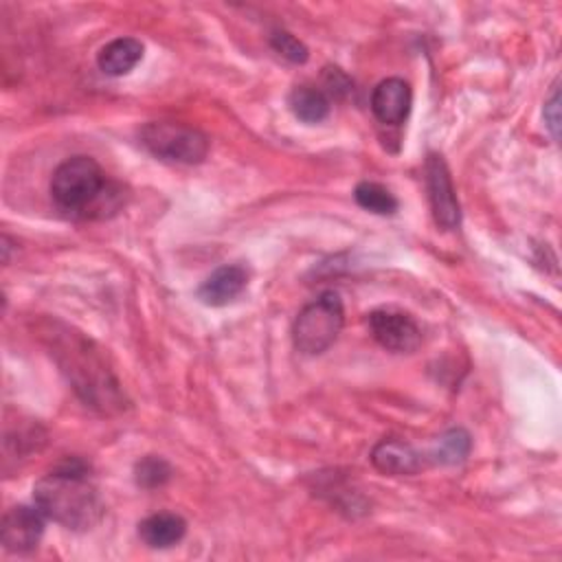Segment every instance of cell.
Returning a JSON list of instances; mask_svg holds the SVG:
<instances>
[{"label": "cell", "instance_id": "7", "mask_svg": "<svg viewBox=\"0 0 562 562\" xmlns=\"http://www.w3.org/2000/svg\"><path fill=\"white\" fill-rule=\"evenodd\" d=\"M369 331L375 342L393 353H411L422 345L415 318L400 310H375L369 314Z\"/></svg>", "mask_w": 562, "mask_h": 562}, {"label": "cell", "instance_id": "17", "mask_svg": "<svg viewBox=\"0 0 562 562\" xmlns=\"http://www.w3.org/2000/svg\"><path fill=\"white\" fill-rule=\"evenodd\" d=\"M134 479L145 490L160 487L171 479V465L162 457L147 454L134 465Z\"/></svg>", "mask_w": 562, "mask_h": 562}, {"label": "cell", "instance_id": "5", "mask_svg": "<svg viewBox=\"0 0 562 562\" xmlns=\"http://www.w3.org/2000/svg\"><path fill=\"white\" fill-rule=\"evenodd\" d=\"M138 140L151 156L178 165H198L209 154L206 134L171 121L145 123L138 130Z\"/></svg>", "mask_w": 562, "mask_h": 562}, {"label": "cell", "instance_id": "2", "mask_svg": "<svg viewBox=\"0 0 562 562\" xmlns=\"http://www.w3.org/2000/svg\"><path fill=\"white\" fill-rule=\"evenodd\" d=\"M35 507L53 522L72 529H92L105 512L99 490L90 483L88 470L79 461H66L33 485Z\"/></svg>", "mask_w": 562, "mask_h": 562}, {"label": "cell", "instance_id": "6", "mask_svg": "<svg viewBox=\"0 0 562 562\" xmlns=\"http://www.w3.org/2000/svg\"><path fill=\"white\" fill-rule=\"evenodd\" d=\"M426 191L432 209V217L441 228H457L461 222V206L446 160L439 154L426 158Z\"/></svg>", "mask_w": 562, "mask_h": 562}, {"label": "cell", "instance_id": "18", "mask_svg": "<svg viewBox=\"0 0 562 562\" xmlns=\"http://www.w3.org/2000/svg\"><path fill=\"white\" fill-rule=\"evenodd\" d=\"M270 46H272L281 57H285V59L292 61V64H305L307 57H310L307 46H305L301 40H296L292 33H288V31H274V33L270 35Z\"/></svg>", "mask_w": 562, "mask_h": 562}, {"label": "cell", "instance_id": "12", "mask_svg": "<svg viewBox=\"0 0 562 562\" xmlns=\"http://www.w3.org/2000/svg\"><path fill=\"white\" fill-rule=\"evenodd\" d=\"M187 533V520L171 512H160L138 522V538L151 549H169Z\"/></svg>", "mask_w": 562, "mask_h": 562}, {"label": "cell", "instance_id": "13", "mask_svg": "<svg viewBox=\"0 0 562 562\" xmlns=\"http://www.w3.org/2000/svg\"><path fill=\"white\" fill-rule=\"evenodd\" d=\"M140 57H143V44L136 37H116L99 50L97 64L101 72L110 77H123L130 70H134Z\"/></svg>", "mask_w": 562, "mask_h": 562}, {"label": "cell", "instance_id": "1", "mask_svg": "<svg viewBox=\"0 0 562 562\" xmlns=\"http://www.w3.org/2000/svg\"><path fill=\"white\" fill-rule=\"evenodd\" d=\"M44 336L48 340L50 356L88 406L101 413H116L125 408L121 382L90 338L57 321L48 323Z\"/></svg>", "mask_w": 562, "mask_h": 562}, {"label": "cell", "instance_id": "15", "mask_svg": "<svg viewBox=\"0 0 562 562\" xmlns=\"http://www.w3.org/2000/svg\"><path fill=\"white\" fill-rule=\"evenodd\" d=\"M468 452H470V435L463 428H452L439 437L428 459L441 465H452V463H461L468 457Z\"/></svg>", "mask_w": 562, "mask_h": 562}, {"label": "cell", "instance_id": "8", "mask_svg": "<svg viewBox=\"0 0 562 562\" xmlns=\"http://www.w3.org/2000/svg\"><path fill=\"white\" fill-rule=\"evenodd\" d=\"M44 520L46 516L37 507L15 505L7 509L0 525L4 549L15 553H26L35 549L44 533Z\"/></svg>", "mask_w": 562, "mask_h": 562}, {"label": "cell", "instance_id": "16", "mask_svg": "<svg viewBox=\"0 0 562 562\" xmlns=\"http://www.w3.org/2000/svg\"><path fill=\"white\" fill-rule=\"evenodd\" d=\"M353 198H356L358 206H362L364 211H371L375 215H391L397 211L395 195L378 182H360L353 189Z\"/></svg>", "mask_w": 562, "mask_h": 562}, {"label": "cell", "instance_id": "11", "mask_svg": "<svg viewBox=\"0 0 562 562\" xmlns=\"http://www.w3.org/2000/svg\"><path fill=\"white\" fill-rule=\"evenodd\" d=\"M424 454H419L413 446L400 441V439H382L373 446L371 450V463L382 472L391 476H402V474H415L426 465Z\"/></svg>", "mask_w": 562, "mask_h": 562}, {"label": "cell", "instance_id": "10", "mask_svg": "<svg viewBox=\"0 0 562 562\" xmlns=\"http://www.w3.org/2000/svg\"><path fill=\"white\" fill-rule=\"evenodd\" d=\"M248 283V272L239 263H226L215 268L198 288V299L204 305L222 307L237 299Z\"/></svg>", "mask_w": 562, "mask_h": 562}, {"label": "cell", "instance_id": "3", "mask_svg": "<svg viewBox=\"0 0 562 562\" xmlns=\"http://www.w3.org/2000/svg\"><path fill=\"white\" fill-rule=\"evenodd\" d=\"M103 169L90 156H70L57 165L50 178V198L70 215H105V198H112Z\"/></svg>", "mask_w": 562, "mask_h": 562}, {"label": "cell", "instance_id": "9", "mask_svg": "<svg viewBox=\"0 0 562 562\" xmlns=\"http://www.w3.org/2000/svg\"><path fill=\"white\" fill-rule=\"evenodd\" d=\"M413 103L411 86L400 77L382 79L371 94V110L384 125H400L406 121Z\"/></svg>", "mask_w": 562, "mask_h": 562}, {"label": "cell", "instance_id": "14", "mask_svg": "<svg viewBox=\"0 0 562 562\" xmlns=\"http://www.w3.org/2000/svg\"><path fill=\"white\" fill-rule=\"evenodd\" d=\"M292 114L303 123H321L329 114V97L318 86H296L288 97Z\"/></svg>", "mask_w": 562, "mask_h": 562}, {"label": "cell", "instance_id": "19", "mask_svg": "<svg viewBox=\"0 0 562 562\" xmlns=\"http://www.w3.org/2000/svg\"><path fill=\"white\" fill-rule=\"evenodd\" d=\"M544 123H547L551 136L558 140V136H560V92H558V88H553L551 97L544 103Z\"/></svg>", "mask_w": 562, "mask_h": 562}, {"label": "cell", "instance_id": "4", "mask_svg": "<svg viewBox=\"0 0 562 562\" xmlns=\"http://www.w3.org/2000/svg\"><path fill=\"white\" fill-rule=\"evenodd\" d=\"M345 325L342 301L336 292H323L307 303L292 327L294 347L305 356L327 351Z\"/></svg>", "mask_w": 562, "mask_h": 562}]
</instances>
